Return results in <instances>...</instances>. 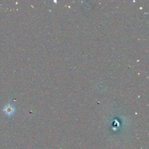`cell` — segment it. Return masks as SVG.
Returning a JSON list of instances; mask_svg holds the SVG:
<instances>
[{"label":"cell","instance_id":"obj_1","mask_svg":"<svg viewBox=\"0 0 149 149\" xmlns=\"http://www.w3.org/2000/svg\"><path fill=\"white\" fill-rule=\"evenodd\" d=\"M5 112L7 114V115H10L12 114L13 111H14V109H13V108L12 107H6L5 109H3Z\"/></svg>","mask_w":149,"mask_h":149}]
</instances>
